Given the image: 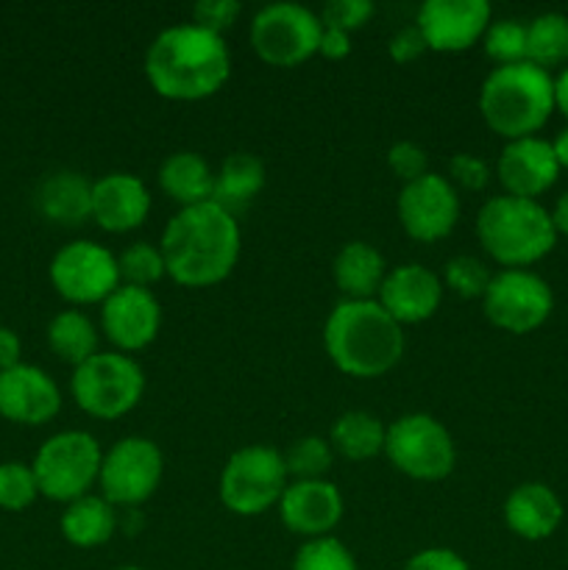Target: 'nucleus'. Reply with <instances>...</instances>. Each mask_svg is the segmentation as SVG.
Masks as SVG:
<instances>
[{
	"instance_id": "nucleus-47",
	"label": "nucleus",
	"mask_w": 568,
	"mask_h": 570,
	"mask_svg": "<svg viewBox=\"0 0 568 570\" xmlns=\"http://www.w3.org/2000/svg\"><path fill=\"white\" fill-rule=\"evenodd\" d=\"M551 150H555L560 170H568V126L562 128L555 139H551Z\"/></svg>"
},
{
	"instance_id": "nucleus-34",
	"label": "nucleus",
	"mask_w": 568,
	"mask_h": 570,
	"mask_svg": "<svg viewBox=\"0 0 568 570\" xmlns=\"http://www.w3.org/2000/svg\"><path fill=\"white\" fill-rule=\"evenodd\" d=\"M482 48L496 67L521 65L527 61V22L516 20V17L493 20L484 31Z\"/></svg>"
},
{
	"instance_id": "nucleus-9",
	"label": "nucleus",
	"mask_w": 568,
	"mask_h": 570,
	"mask_svg": "<svg viewBox=\"0 0 568 570\" xmlns=\"http://www.w3.org/2000/svg\"><path fill=\"white\" fill-rule=\"evenodd\" d=\"M100 462H104V449L95 434L84 429H65V432L50 434L31 462L39 495L59 504H70L81 495H89L92 488H98Z\"/></svg>"
},
{
	"instance_id": "nucleus-46",
	"label": "nucleus",
	"mask_w": 568,
	"mask_h": 570,
	"mask_svg": "<svg viewBox=\"0 0 568 570\" xmlns=\"http://www.w3.org/2000/svg\"><path fill=\"white\" fill-rule=\"evenodd\" d=\"M555 111H560L568 120V67H562L555 76Z\"/></svg>"
},
{
	"instance_id": "nucleus-25",
	"label": "nucleus",
	"mask_w": 568,
	"mask_h": 570,
	"mask_svg": "<svg viewBox=\"0 0 568 570\" xmlns=\"http://www.w3.org/2000/svg\"><path fill=\"white\" fill-rule=\"evenodd\" d=\"M159 189L165 198H170L178 209L187 206L209 204L215 195V170L198 150H176L165 156L156 173Z\"/></svg>"
},
{
	"instance_id": "nucleus-21",
	"label": "nucleus",
	"mask_w": 568,
	"mask_h": 570,
	"mask_svg": "<svg viewBox=\"0 0 568 570\" xmlns=\"http://www.w3.org/2000/svg\"><path fill=\"white\" fill-rule=\"evenodd\" d=\"M154 209L148 184L134 173H106L92 181V223L106 234H128L145 226Z\"/></svg>"
},
{
	"instance_id": "nucleus-22",
	"label": "nucleus",
	"mask_w": 568,
	"mask_h": 570,
	"mask_svg": "<svg viewBox=\"0 0 568 570\" xmlns=\"http://www.w3.org/2000/svg\"><path fill=\"white\" fill-rule=\"evenodd\" d=\"M501 515L516 538L540 543L560 529L566 510H562L560 495L546 482H521L507 493Z\"/></svg>"
},
{
	"instance_id": "nucleus-27",
	"label": "nucleus",
	"mask_w": 568,
	"mask_h": 570,
	"mask_svg": "<svg viewBox=\"0 0 568 570\" xmlns=\"http://www.w3.org/2000/svg\"><path fill=\"white\" fill-rule=\"evenodd\" d=\"M265 165H262L259 156L245 154V150H237V154H228L226 159L221 161V167L215 170V200L221 209L232 212L234 217L239 212L248 209L256 200V195L265 189Z\"/></svg>"
},
{
	"instance_id": "nucleus-13",
	"label": "nucleus",
	"mask_w": 568,
	"mask_h": 570,
	"mask_svg": "<svg viewBox=\"0 0 568 570\" xmlns=\"http://www.w3.org/2000/svg\"><path fill=\"white\" fill-rule=\"evenodd\" d=\"M482 312L499 332L532 334L555 312V293L535 271H499L482 295Z\"/></svg>"
},
{
	"instance_id": "nucleus-3",
	"label": "nucleus",
	"mask_w": 568,
	"mask_h": 570,
	"mask_svg": "<svg viewBox=\"0 0 568 570\" xmlns=\"http://www.w3.org/2000/svg\"><path fill=\"white\" fill-rule=\"evenodd\" d=\"M404 326L376 301H340L323 323V351L349 379H382L401 362Z\"/></svg>"
},
{
	"instance_id": "nucleus-32",
	"label": "nucleus",
	"mask_w": 568,
	"mask_h": 570,
	"mask_svg": "<svg viewBox=\"0 0 568 570\" xmlns=\"http://www.w3.org/2000/svg\"><path fill=\"white\" fill-rule=\"evenodd\" d=\"M117 271H120V284L139 289H150L161 278H167V265L159 243H145V239L126 245L117 254Z\"/></svg>"
},
{
	"instance_id": "nucleus-14",
	"label": "nucleus",
	"mask_w": 568,
	"mask_h": 570,
	"mask_svg": "<svg viewBox=\"0 0 568 570\" xmlns=\"http://www.w3.org/2000/svg\"><path fill=\"white\" fill-rule=\"evenodd\" d=\"M460 215V193L440 173H427L418 181L404 184L395 198V217L412 243L432 245L451 237Z\"/></svg>"
},
{
	"instance_id": "nucleus-20",
	"label": "nucleus",
	"mask_w": 568,
	"mask_h": 570,
	"mask_svg": "<svg viewBox=\"0 0 568 570\" xmlns=\"http://www.w3.org/2000/svg\"><path fill=\"white\" fill-rule=\"evenodd\" d=\"M560 173L551 142L543 137L505 142L499 159H496V178H499L505 195H512V198L538 200L540 195L555 187Z\"/></svg>"
},
{
	"instance_id": "nucleus-28",
	"label": "nucleus",
	"mask_w": 568,
	"mask_h": 570,
	"mask_svg": "<svg viewBox=\"0 0 568 570\" xmlns=\"http://www.w3.org/2000/svg\"><path fill=\"white\" fill-rule=\"evenodd\" d=\"M384 438H388V423L365 410H349L337 415L329 432L334 456H343L349 462H368L382 456Z\"/></svg>"
},
{
	"instance_id": "nucleus-31",
	"label": "nucleus",
	"mask_w": 568,
	"mask_h": 570,
	"mask_svg": "<svg viewBox=\"0 0 568 570\" xmlns=\"http://www.w3.org/2000/svg\"><path fill=\"white\" fill-rule=\"evenodd\" d=\"M284 454V468H287L290 482H312V479H326L334 465V449L329 438L321 434H304L293 440Z\"/></svg>"
},
{
	"instance_id": "nucleus-48",
	"label": "nucleus",
	"mask_w": 568,
	"mask_h": 570,
	"mask_svg": "<svg viewBox=\"0 0 568 570\" xmlns=\"http://www.w3.org/2000/svg\"><path fill=\"white\" fill-rule=\"evenodd\" d=\"M117 570H148V568H139V566H123V568H117Z\"/></svg>"
},
{
	"instance_id": "nucleus-2",
	"label": "nucleus",
	"mask_w": 568,
	"mask_h": 570,
	"mask_svg": "<svg viewBox=\"0 0 568 570\" xmlns=\"http://www.w3.org/2000/svg\"><path fill=\"white\" fill-rule=\"evenodd\" d=\"M143 70L159 98L198 104L226 87L232 78V53L221 33L195 22H178L150 39Z\"/></svg>"
},
{
	"instance_id": "nucleus-4",
	"label": "nucleus",
	"mask_w": 568,
	"mask_h": 570,
	"mask_svg": "<svg viewBox=\"0 0 568 570\" xmlns=\"http://www.w3.org/2000/svg\"><path fill=\"white\" fill-rule=\"evenodd\" d=\"M479 248L501 271H529L555 250L557 232L551 212L540 200L493 195L473 220Z\"/></svg>"
},
{
	"instance_id": "nucleus-37",
	"label": "nucleus",
	"mask_w": 568,
	"mask_h": 570,
	"mask_svg": "<svg viewBox=\"0 0 568 570\" xmlns=\"http://www.w3.org/2000/svg\"><path fill=\"white\" fill-rule=\"evenodd\" d=\"M384 161H388L390 176L399 178L401 187L410 181H418V178H423L427 173H432L429 170L427 150L418 142H412V139H399V142L390 145L388 154H384Z\"/></svg>"
},
{
	"instance_id": "nucleus-24",
	"label": "nucleus",
	"mask_w": 568,
	"mask_h": 570,
	"mask_svg": "<svg viewBox=\"0 0 568 570\" xmlns=\"http://www.w3.org/2000/svg\"><path fill=\"white\" fill-rule=\"evenodd\" d=\"M37 206L56 226H84L92 220V181L78 170L50 173L37 189Z\"/></svg>"
},
{
	"instance_id": "nucleus-23",
	"label": "nucleus",
	"mask_w": 568,
	"mask_h": 570,
	"mask_svg": "<svg viewBox=\"0 0 568 570\" xmlns=\"http://www.w3.org/2000/svg\"><path fill=\"white\" fill-rule=\"evenodd\" d=\"M388 271L382 250L365 239L345 243L332 262L334 287L340 289L343 301H376Z\"/></svg>"
},
{
	"instance_id": "nucleus-40",
	"label": "nucleus",
	"mask_w": 568,
	"mask_h": 570,
	"mask_svg": "<svg viewBox=\"0 0 568 570\" xmlns=\"http://www.w3.org/2000/svg\"><path fill=\"white\" fill-rule=\"evenodd\" d=\"M239 14H243L239 0H200V3L193 6L195 26L206 28L212 33H221V37L237 22Z\"/></svg>"
},
{
	"instance_id": "nucleus-42",
	"label": "nucleus",
	"mask_w": 568,
	"mask_h": 570,
	"mask_svg": "<svg viewBox=\"0 0 568 570\" xmlns=\"http://www.w3.org/2000/svg\"><path fill=\"white\" fill-rule=\"evenodd\" d=\"M423 53H429V48L427 42H423L415 22L407 28H399V31L388 39V56L395 61V65H412V61L421 59Z\"/></svg>"
},
{
	"instance_id": "nucleus-17",
	"label": "nucleus",
	"mask_w": 568,
	"mask_h": 570,
	"mask_svg": "<svg viewBox=\"0 0 568 570\" xmlns=\"http://www.w3.org/2000/svg\"><path fill=\"white\" fill-rule=\"evenodd\" d=\"M443 298L445 287L440 282V273L421 265V262H404V265H395L388 271L376 295V304L399 326H418V323H427L438 315Z\"/></svg>"
},
{
	"instance_id": "nucleus-10",
	"label": "nucleus",
	"mask_w": 568,
	"mask_h": 570,
	"mask_svg": "<svg viewBox=\"0 0 568 570\" xmlns=\"http://www.w3.org/2000/svg\"><path fill=\"white\" fill-rule=\"evenodd\" d=\"M323 22L301 3H267L251 17L248 42L256 59L276 70H295L317 56Z\"/></svg>"
},
{
	"instance_id": "nucleus-36",
	"label": "nucleus",
	"mask_w": 568,
	"mask_h": 570,
	"mask_svg": "<svg viewBox=\"0 0 568 570\" xmlns=\"http://www.w3.org/2000/svg\"><path fill=\"white\" fill-rule=\"evenodd\" d=\"M39 499V484L28 462H0V510L22 512Z\"/></svg>"
},
{
	"instance_id": "nucleus-41",
	"label": "nucleus",
	"mask_w": 568,
	"mask_h": 570,
	"mask_svg": "<svg viewBox=\"0 0 568 570\" xmlns=\"http://www.w3.org/2000/svg\"><path fill=\"white\" fill-rule=\"evenodd\" d=\"M401 570H471L466 557L445 546H429V549L415 551Z\"/></svg>"
},
{
	"instance_id": "nucleus-1",
	"label": "nucleus",
	"mask_w": 568,
	"mask_h": 570,
	"mask_svg": "<svg viewBox=\"0 0 568 570\" xmlns=\"http://www.w3.org/2000/svg\"><path fill=\"white\" fill-rule=\"evenodd\" d=\"M167 278L187 289H209L226 282L239 262L243 234L232 212L215 200L178 209L159 237Z\"/></svg>"
},
{
	"instance_id": "nucleus-35",
	"label": "nucleus",
	"mask_w": 568,
	"mask_h": 570,
	"mask_svg": "<svg viewBox=\"0 0 568 570\" xmlns=\"http://www.w3.org/2000/svg\"><path fill=\"white\" fill-rule=\"evenodd\" d=\"M293 570H360L354 554L343 540L329 538L304 540L293 557Z\"/></svg>"
},
{
	"instance_id": "nucleus-38",
	"label": "nucleus",
	"mask_w": 568,
	"mask_h": 570,
	"mask_svg": "<svg viewBox=\"0 0 568 570\" xmlns=\"http://www.w3.org/2000/svg\"><path fill=\"white\" fill-rule=\"evenodd\" d=\"M373 14H376V6L371 0H329L317 17H321L323 28L354 33L360 28H365Z\"/></svg>"
},
{
	"instance_id": "nucleus-15",
	"label": "nucleus",
	"mask_w": 568,
	"mask_h": 570,
	"mask_svg": "<svg viewBox=\"0 0 568 570\" xmlns=\"http://www.w3.org/2000/svg\"><path fill=\"white\" fill-rule=\"evenodd\" d=\"M98 326L111 351L139 354L156 343L161 332V304L154 289H139L120 284L104 304L98 306Z\"/></svg>"
},
{
	"instance_id": "nucleus-7",
	"label": "nucleus",
	"mask_w": 568,
	"mask_h": 570,
	"mask_svg": "<svg viewBox=\"0 0 568 570\" xmlns=\"http://www.w3.org/2000/svg\"><path fill=\"white\" fill-rule=\"evenodd\" d=\"M384 460L412 482H443L457 468V443L445 423L429 412H407L388 423Z\"/></svg>"
},
{
	"instance_id": "nucleus-39",
	"label": "nucleus",
	"mask_w": 568,
	"mask_h": 570,
	"mask_svg": "<svg viewBox=\"0 0 568 570\" xmlns=\"http://www.w3.org/2000/svg\"><path fill=\"white\" fill-rule=\"evenodd\" d=\"M457 193H482L490 184V165L477 154H454L449 159V173H445Z\"/></svg>"
},
{
	"instance_id": "nucleus-30",
	"label": "nucleus",
	"mask_w": 568,
	"mask_h": 570,
	"mask_svg": "<svg viewBox=\"0 0 568 570\" xmlns=\"http://www.w3.org/2000/svg\"><path fill=\"white\" fill-rule=\"evenodd\" d=\"M527 61L540 70L568 67V17L543 11L527 22Z\"/></svg>"
},
{
	"instance_id": "nucleus-12",
	"label": "nucleus",
	"mask_w": 568,
	"mask_h": 570,
	"mask_svg": "<svg viewBox=\"0 0 568 570\" xmlns=\"http://www.w3.org/2000/svg\"><path fill=\"white\" fill-rule=\"evenodd\" d=\"M48 276L56 295L65 298L72 309L100 306L120 287L117 254L95 239H72L61 245L50 259Z\"/></svg>"
},
{
	"instance_id": "nucleus-29",
	"label": "nucleus",
	"mask_w": 568,
	"mask_h": 570,
	"mask_svg": "<svg viewBox=\"0 0 568 570\" xmlns=\"http://www.w3.org/2000/svg\"><path fill=\"white\" fill-rule=\"evenodd\" d=\"M100 326L84 309H65L50 317L48 323V348L56 360L65 365L78 367L92 360L100 348Z\"/></svg>"
},
{
	"instance_id": "nucleus-11",
	"label": "nucleus",
	"mask_w": 568,
	"mask_h": 570,
	"mask_svg": "<svg viewBox=\"0 0 568 570\" xmlns=\"http://www.w3.org/2000/svg\"><path fill=\"white\" fill-rule=\"evenodd\" d=\"M165 479V454L143 434L115 440L104 451L98 476V493L115 510H139L150 501Z\"/></svg>"
},
{
	"instance_id": "nucleus-8",
	"label": "nucleus",
	"mask_w": 568,
	"mask_h": 570,
	"mask_svg": "<svg viewBox=\"0 0 568 570\" xmlns=\"http://www.w3.org/2000/svg\"><path fill=\"white\" fill-rule=\"evenodd\" d=\"M287 484L282 451L254 443L237 449L226 460L217 479V499L232 515L259 518L276 510Z\"/></svg>"
},
{
	"instance_id": "nucleus-16",
	"label": "nucleus",
	"mask_w": 568,
	"mask_h": 570,
	"mask_svg": "<svg viewBox=\"0 0 568 570\" xmlns=\"http://www.w3.org/2000/svg\"><path fill=\"white\" fill-rule=\"evenodd\" d=\"M493 22L488 0H427L418 9L415 26L432 53H466L482 45Z\"/></svg>"
},
{
	"instance_id": "nucleus-5",
	"label": "nucleus",
	"mask_w": 568,
	"mask_h": 570,
	"mask_svg": "<svg viewBox=\"0 0 568 570\" xmlns=\"http://www.w3.org/2000/svg\"><path fill=\"white\" fill-rule=\"evenodd\" d=\"M477 106L484 126L505 142L538 137L555 111V76L529 61L493 67L479 87Z\"/></svg>"
},
{
	"instance_id": "nucleus-18",
	"label": "nucleus",
	"mask_w": 568,
	"mask_h": 570,
	"mask_svg": "<svg viewBox=\"0 0 568 570\" xmlns=\"http://www.w3.org/2000/svg\"><path fill=\"white\" fill-rule=\"evenodd\" d=\"M278 521L301 540L329 538L340 527L345 512L343 493L329 479L290 482L276 507Z\"/></svg>"
},
{
	"instance_id": "nucleus-19",
	"label": "nucleus",
	"mask_w": 568,
	"mask_h": 570,
	"mask_svg": "<svg viewBox=\"0 0 568 570\" xmlns=\"http://www.w3.org/2000/svg\"><path fill=\"white\" fill-rule=\"evenodd\" d=\"M61 412V390L48 371L20 362L0 371V417L20 426H42Z\"/></svg>"
},
{
	"instance_id": "nucleus-26",
	"label": "nucleus",
	"mask_w": 568,
	"mask_h": 570,
	"mask_svg": "<svg viewBox=\"0 0 568 570\" xmlns=\"http://www.w3.org/2000/svg\"><path fill=\"white\" fill-rule=\"evenodd\" d=\"M59 529L61 538L70 546H76V549H100L120 529V512L100 493H89L65 504L59 518Z\"/></svg>"
},
{
	"instance_id": "nucleus-44",
	"label": "nucleus",
	"mask_w": 568,
	"mask_h": 570,
	"mask_svg": "<svg viewBox=\"0 0 568 570\" xmlns=\"http://www.w3.org/2000/svg\"><path fill=\"white\" fill-rule=\"evenodd\" d=\"M22 362L20 334L9 326H0V371H9Z\"/></svg>"
},
{
	"instance_id": "nucleus-6",
	"label": "nucleus",
	"mask_w": 568,
	"mask_h": 570,
	"mask_svg": "<svg viewBox=\"0 0 568 570\" xmlns=\"http://www.w3.org/2000/svg\"><path fill=\"white\" fill-rule=\"evenodd\" d=\"M148 379L134 356L98 351L92 360L72 367L70 395L84 415L95 421H120L143 401Z\"/></svg>"
},
{
	"instance_id": "nucleus-33",
	"label": "nucleus",
	"mask_w": 568,
	"mask_h": 570,
	"mask_svg": "<svg viewBox=\"0 0 568 570\" xmlns=\"http://www.w3.org/2000/svg\"><path fill=\"white\" fill-rule=\"evenodd\" d=\"M490 278H493V273H490L488 262L471 254H457L443 265V276H440V282H443L445 293L457 295V298L482 301Z\"/></svg>"
},
{
	"instance_id": "nucleus-45",
	"label": "nucleus",
	"mask_w": 568,
	"mask_h": 570,
	"mask_svg": "<svg viewBox=\"0 0 568 570\" xmlns=\"http://www.w3.org/2000/svg\"><path fill=\"white\" fill-rule=\"evenodd\" d=\"M551 223H555V232L557 237H568V189L560 195V198L555 200V206H551Z\"/></svg>"
},
{
	"instance_id": "nucleus-43",
	"label": "nucleus",
	"mask_w": 568,
	"mask_h": 570,
	"mask_svg": "<svg viewBox=\"0 0 568 570\" xmlns=\"http://www.w3.org/2000/svg\"><path fill=\"white\" fill-rule=\"evenodd\" d=\"M351 33L334 31V28H323L321 42H317V56L326 61H343L351 56Z\"/></svg>"
}]
</instances>
